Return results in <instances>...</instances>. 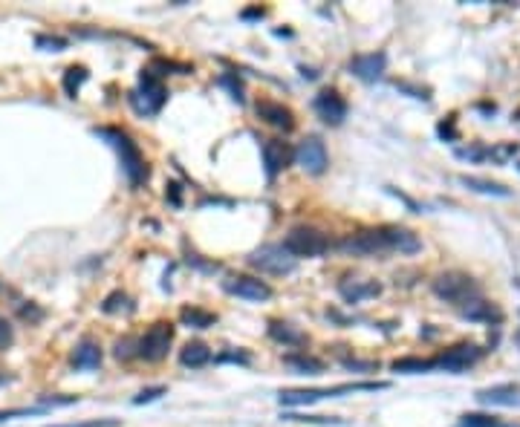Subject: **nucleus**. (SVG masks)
Masks as SVG:
<instances>
[{
    "instance_id": "1",
    "label": "nucleus",
    "mask_w": 520,
    "mask_h": 427,
    "mask_svg": "<svg viewBox=\"0 0 520 427\" xmlns=\"http://www.w3.org/2000/svg\"><path fill=\"white\" fill-rule=\"evenodd\" d=\"M422 242L413 231L399 228V225H382V228H367L358 234H347L339 242V252L347 257H385L390 252L399 254H416Z\"/></svg>"
},
{
    "instance_id": "2",
    "label": "nucleus",
    "mask_w": 520,
    "mask_h": 427,
    "mask_svg": "<svg viewBox=\"0 0 520 427\" xmlns=\"http://www.w3.org/2000/svg\"><path fill=\"white\" fill-rule=\"evenodd\" d=\"M99 136H104L113 147H116V154H119V162H121V171H125V176H128V182L133 188H139L142 182L147 179V165H145V156H142V150H139V144L128 136V133H121V130H113V128H99L96 130Z\"/></svg>"
},
{
    "instance_id": "3",
    "label": "nucleus",
    "mask_w": 520,
    "mask_h": 427,
    "mask_svg": "<svg viewBox=\"0 0 520 427\" xmlns=\"http://www.w3.org/2000/svg\"><path fill=\"white\" fill-rule=\"evenodd\" d=\"M165 101H168V89H165L159 73L142 70L139 87L131 93V104L136 107V113H139V116H157V113L162 110Z\"/></svg>"
},
{
    "instance_id": "4",
    "label": "nucleus",
    "mask_w": 520,
    "mask_h": 427,
    "mask_svg": "<svg viewBox=\"0 0 520 427\" xmlns=\"http://www.w3.org/2000/svg\"><path fill=\"white\" fill-rule=\"evenodd\" d=\"M385 381H358V384H339V387H324V390H284L278 399L284 407H301V404H313L321 399H335V395L344 392H358V390H385Z\"/></svg>"
},
{
    "instance_id": "5",
    "label": "nucleus",
    "mask_w": 520,
    "mask_h": 427,
    "mask_svg": "<svg viewBox=\"0 0 520 427\" xmlns=\"http://www.w3.org/2000/svg\"><path fill=\"white\" fill-rule=\"evenodd\" d=\"M434 292L442 300L454 303V307H460V309L466 307L468 300L480 297V286L474 283V278H468V274H463V271H445V274H440V278L434 280Z\"/></svg>"
},
{
    "instance_id": "6",
    "label": "nucleus",
    "mask_w": 520,
    "mask_h": 427,
    "mask_svg": "<svg viewBox=\"0 0 520 427\" xmlns=\"http://www.w3.org/2000/svg\"><path fill=\"white\" fill-rule=\"evenodd\" d=\"M284 249L298 260V257H321L329 252V237L315 231V228H292L284 240Z\"/></svg>"
},
{
    "instance_id": "7",
    "label": "nucleus",
    "mask_w": 520,
    "mask_h": 427,
    "mask_svg": "<svg viewBox=\"0 0 520 427\" xmlns=\"http://www.w3.org/2000/svg\"><path fill=\"white\" fill-rule=\"evenodd\" d=\"M174 344V326L168 321H157L142 338H139V358L145 361H162Z\"/></svg>"
},
{
    "instance_id": "8",
    "label": "nucleus",
    "mask_w": 520,
    "mask_h": 427,
    "mask_svg": "<svg viewBox=\"0 0 520 427\" xmlns=\"http://www.w3.org/2000/svg\"><path fill=\"white\" fill-rule=\"evenodd\" d=\"M249 263L266 274H292L298 268V260L284 246H260L258 252H252Z\"/></svg>"
},
{
    "instance_id": "9",
    "label": "nucleus",
    "mask_w": 520,
    "mask_h": 427,
    "mask_svg": "<svg viewBox=\"0 0 520 427\" xmlns=\"http://www.w3.org/2000/svg\"><path fill=\"white\" fill-rule=\"evenodd\" d=\"M483 358V349L477 347V344H456V347H451V349H445L440 358H434L437 361V367L440 370H445V373H466L468 367H474V364Z\"/></svg>"
},
{
    "instance_id": "10",
    "label": "nucleus",
    "mask_w": 520,
    "mask_h": 427,
    "mask_svg": "<svg viewBox=\"0 0 520 427\" xmlns=\"http://www.w3.org/2000/svg\"><path fill=\"white\" fill-rule=\"evenodd\" d=\"M295 159H298V165L303 171L313 173V176H321L327 171V165H329L327 147H324V142L318 136H307V139H303L298 144V150H295Z\"/></svg>"
},
{
    "instance_id": "11",
    "label": "nucleus",
    "mask_w": 520,
    "mask_h": 427,
    "mask_svg": "<svg viewBox=\"0 0 520 427\" xmlns=\"http://www.w3.org/2000/svg\"><path fill=\"white\" fill-rule=\"evenodd\" d=\"M223 289L234 297H243V300H269L272 297V286L260 278H249V274H231V278L223 280Z\"/></svg>"
},
{
    "instance_id": "12",
    "label": "nucleus",
    "mask_w": 520,
    "mask_h": 427,
    "mask_svg": "<svg viewBox=\"0 0 520 427\" xmlns=\"http://www.w3.org/2000/svg\"><path fill=\"white\" fill-rule=\"evenodd\" d=\"M315 113H318V118L324 121V125L339 128L347 118V101L335 93V89H321V93L315 96Z\"/></svg>"
},
{
    "instance_id": "13",
    "label": "nucleus",
    "mask_w": 520,
    "mask_h": 427,
    "mask_svg": "<svg viewBox=\"0 0 520 427\" xmlns=\"http://www.w3.org/2000/svg\"><path fill=\"white\" fill-rule=\"evenodd\" d=\"M260 154H263V165H266V176L274 179L292 159V147L281 139H266L260 144Z\"/></svg>"
},
{
    "instance_id": "14",
    "label": "nucleus",
    "mask_w": 520,
    "mask_h": 427,
    "mask_svg": "<svg viewBox=\"0 0 520 427\" xmlns=\"http://www.w3.org/2000/svg\"><path fill=\"white\" fill-rule=\"evenodd\" d=\"M387 67V55L385 52H364V55H353L350 58V73L361 81H376L385 75Z\"/></svg>"
},
{
    "instance_id": "15",
    "label": "nucleus",
    "mask_w": 520,
    "mask_h": 427,
    "mask_svg": "<svg viewBox=\"0 0 520 427\" xmlns=\"http://www.w3.org/2000/svg\"><path fill=\"white\" fill-rule=\"evenodd\" d=\"M477 402L488 407H520V384H495L477 392Z\"/></svg>"
},
{
    "instance_id": "16",
    "label": "nucleus",
    "mask_w": 520,
    "mask_h": 427,
    "mask_svg": "<svg viewBox=\"0 0 520 427\" xmlns=\"http://www.w3.org/2000/svg\"><path fill=\"white\" fill-rule=\"evenodd\" d=\"M258 116L266 121V125L278 128V130H284V133L295 130V113H292L289 107H284L281 101H269V99L258 101Z\"/></svg>"
},
{
    "instance_id": "17",
    "label": "nucleus",
    "mask_w": 520,
    "mask_h": 427,
    "mask_svg": "<svg viewBox=\"0 0 520 427\" xmlns=\"http://www.w3.org/2000/svg\"><path fill=\"white\" fill-rule=\"evenodd\" d=\"M99 364H102V347L93 338H84L73 349V367L75 370H96Z\"/></svg>"
},
{
    "instance_id": "18",
    "label": "nucleus",
    "mask_w": 520,
    "mask_h": 427,
    "mask_svg": "<svg viewBox=\"0 0 520 427\" xmlns=\"http://www.w3.org/2000/svg\"><path fill=\"white\" fill-rule=\"evenodd\" d=\"M269 335L284 347H303L307 344V335H303L301 329H295L292 323H286V321H269Z\"/></svg>"
},
{
    "instance_id": "19",
    "label": "nucleus",
    "mask_w": 520,
    "mask_h": 427,
    "mask_svg": "<svg viewBox=\"0 0 520 427\" xmlns=\"http://www.w3.org/2000/svg\"><path fill=\"white\" fill-rule=\"evenodd\" d=\"M208 361H211V349L202 341H188L186 347L179 349V364H182V367L197 370V367H205Z\"/></svg>"
},
{
    "instance_id": "20",
    "label": "nucleus",
    "mask_w": 520,
    "mask_h": 427,
    "mask_svg": "<svg viewBox=\"0 0 520 427\" xmlns=\"http://www.w3.org/2000/svg\"><path fill=\"white\" fill-rule=\"evenodd\" d=\"M341 297L347 300V303H361L364 297H376L379 292H382V286L379 283H373V280H347V283H341Z\"/></svg>"
},
{
    "instance_id": "21",
    "label": "nucleus",
    "mask_w": 520,
    "mask_h": 427,
    "mask_svg": "<svg viewBox=\"0 0 520 427\" xmlns=\"http://www.w3.org/2000/svg\"><path fill=\"white\" fill-rule=\"evenodd\" d=\"M437 367V361L431 358H396L390 364L393 373H405V376H416V373H431Z\"/></svg>"
},
{
    "instance_id": "22",
    "label": "nucleus",
    "mask_w": 520,
    "mask_h": 427,
    "mask_svg": "<svg viewBox=\"0 0 520 427\" xmlns=\"http://www.w3.org/2000/svg\"><path fill=\"white\" fill-rule=\"evenodd\" d=\"M179 321L186 326H191V329H208V326L217 323V315H211V312H205L200 307H186L179 312Z\"/></svg>"
},
{
    "instance_id": "23",
    "label": "nucleus",
    "mask_w": 520,
    "mask_h": 427,
    "mask_svg": "<svg viewBox=\"0 0 520 427\" xmlns=\"http://www.w3.org/2000/svg\"><path fill=\"white\" fill-rule=\"evenodd\" d=\"M466 188L477 191V194H488V197H512V191L506 185H497V182H488V179H477V176H463L460 179Z\"/></svg>"
},
{
    "instance_id": "24",
    "label": "nucleus",
    "mask_w": 520,
    "mask_h": 427,
    "mask_svg": "<svg viewBox=\"0 0 520 427\" xmlns=\"http://www.w3.org/2000/svg\"><path fill=\"white\" fill-rule=\"evenodd\" d=\"M292 370H298V373H310V376H318V373H324V361H318V358H310V355H286L284 358Z\"/></svg>"
},
{
    "instance_id": "25",
    "label": "nucleus",
    "mask_w": 520,
    "mask_h": 427,
    "mask_svg": "<svg viewBox=\"0 0 520 427\" xmlns=\"http://www.w3.org/2000/svg\"><path fill=\"white\" fill-rule=\"evenodd\" d=\"M460 312H463L468 321H492V312H495V309H492V303H488V300L474 297V300H468V303H466V307H463Z\"/></svg>"
},
{
    "instance_id": "26",
    "label": "nucleus",
    "mask_w": 520,
    "mask_h": 427,
    "mask_svg": "<svg viewBox=\"0 0 520 427\" xmlns=\"http://www.w3.org/2000/svg\"><path fill=\"white\" fill-rule=\"evenodd\" d=\"M102 312H107V315H116V312H133V300H131V295H125V292H113V295H107V297H104Z\"/></svg>"
},
{
    "instance_id": "27",
    "label": "nucleus",
    "mask_w": 520,
    "mask_h": 427,
    "mask_svg": "<svg viewBox=\"0 0 520 427\" xmlns=\"http://www.w3.org/2000/svg\"><path fill=\"white\" fill-rule=\"evenodd\" d=\"M90 78V73L84 70V67H70L67 73H64V89H67V96H78V89H81V84Z\"/></svg>"
},
{
    "instance_id": "28",
    "label": "nucleus",
    "mask_w": 520,
    "mask_h": 427,
    "mask_svg": "<svg viewBox=\"0 0 520 427\" xmlns=\"http://www.w3.org/2000/svg\"><path fill=\"white\" fill-rule=\"evenodd\" d=\"M460 427H500V421L495 416H485V413H466L460 419Z\"/></svg>"
},
{
    "instance_id": "29",
    "label": "nucleus",
    "mask_w": 520,
    "mask_h": 427,
    "mask_svg": "<svg viewBox=\"0 0 520 427\" xmlns=\"http://www.w3.org/2000/svg\"><path fill=\"white\" fill-rule=\"evenodd\" d=\"M113 355H116L119 361H128V358L139 355V341H133V338H121V341H116Z\"/></svg>"
},
{
    "instance_id": "30",
    "label": "nucleus",
    "mask_w": 520,
    "mask_h": 427,
    "mask_svg": "<svg viewBox=\"0 0 520 427\" xmlns=\"http://www.w3.org/2000/svg\"><path fill=\"white\" fill-rule=\"evenodd\" d=\"M47 427H119V419H90V421H70V424H47Z\"/></svg>"
},
{
    "instance_id": "31",
    "label": "nucleus",
    "mask_w": 520,
    "mask_h": 427,
    "mask_svg": "<svg viewBox=\"0 0 520 427\" xmlns=\"http://www.w3.org/2000/svg\"><path fill=\"white\" fill-rule=\"evenodd\" d=\"M165 392H168V387H162V384H159V387H147V390H142V392L136 395L133 404H150V402H157L159 395H165Z\"/></svg>"
},
{
    "instance_id": "32",
    "label": "nucleus",
    "mask_w": 520,
    "mask_h": 427,
    "mask_svg": "<svg viewBox=\"0 0 520 427\" xmlns=\"http://www.w3.org/2000/svg\"><path fill=\"white\" fill-rule=\"evenodd\" d=\"M344 367H347V370H361V373H376V370H379V361H356V358H344Z\"/></svg>"
},
{
    "instance_id": "33",
    "label": "nucleus",
    "mask_w": 520,
    "mask_h": 427,
    "mask_svg": "<svg viewBox=\"0 0 520 427\" xmlns=\"http://www.w3.org/2000/svg\"><path fill=\"white\" fill-rule=\"evenodd\" d=\"M286 419H298V421H310V424H347L344 419H327V416H286Z\"/></svg>"
},
{
    "instance_id": "34",
    "label": "nucleus",
    "mask_w": 520,
    "mask_h": 427,
    "mask_svg": "<svg viewBox=\"0 0 520 427\" xmlns=\"http://www.w3.org/2000/svg\"><path fill=\"white\" fill-rule=\"evenodd\" d=\"M38 47H41V49L61 52V49H67V41H64V38H47V35H41V38H38Z\"/></svg>"
},
{
    "instance_id": "35",
    "label": "nucleus",
    "mask_w": 520,
    "mask_h": 427,
    "mask_svg": "<svg viewBox=\"0 0 520 427\" xmlns=\"http://www.w3.org/2000/svg\"><path fill=\"white\" fill-rule=\"evenodd\" d=\"M9 344H12V329L4 318H0V347H9Z\"/></svg>"
},
{
    "instance_id": "36",
    "label": "nucleus",
    "mask_w": 520,
    "mask_h": 427,
    "mask_svg": "<svg viewBox=\"0 0 520 427\" xmlns=\"http://www.w3.org/2000/svg\"><path fill=\"white\" fill-rule=\"evenodd\" d=\"M220 84H229V87H231V93H234V99H237V101H243V87H240V84H234L229 75H223V78H220Z\"/></svg>"
},
{
    "instance_id": "37",
    "label": "nucleus",
    "mask_w": 520,
    "mask_h": 427,
    "mask_svg": "<svg viewBox=\"0 0 520 427\" xmlns=\"http://www.w3.org/2000/svg\"><path fill=\"white\" fill-rule=\"evenodd\" d=\"M243 18H263V9H246Z\"/></svg>"
}]
</instances>
